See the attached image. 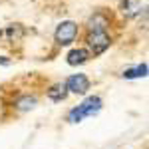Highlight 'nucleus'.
Segmentation results:
<instances>
[{"label": "nucleus", "mask_w": 149, "mask_h": 149, "mask_svg": "<svg viewBox=\"0 0 149 149\" xmlns=\"http://www.w3.org/2000/svg\"><path fill=\"white\" fill-rule=\"evenodd\" d=\"M86 44L90 48V50H88L90 54L100 56V54H103L107 48L111 46V38L107 36V32H88Z\"/></svg>", "instance_id": "nucleus-1"}, {"label": "nucleus", "mask_w": 149, "mask_h": 149, "mask_svg": "<svg viewBox=\"0 0 149 149\" xmlns=\"http://www.w3.org/2000/svg\"><path fill=\"white\" fill-rule=\"evenodd\" d=\"M76 36H78V24L72 22V20L62 22L54 32V38H56V42L60 46H70L76 40Z\"/></svg>", "instance_id": "nucleus-2"}, {"label": "nucleus", "mask_w": 149, "mask_h": 149, "mask_svg": "<svg viewBox=\"0 0 149 149\" xmlns=\"http://www.w3.org/2000/svg\"><path fill=\"white\" fill-rule=\"evenodd\" d=\"M64 84H66L68 92L80 93V95L90 90V80H88V76H86V74H74V76H70Z\"/></svg>", "instance_id": "nucleus-3"}, {"label": "nucleus", "mask_w": 149, "mask_h": 149, "mask_svg": "<svg viewBox=\"0 0 149 149\" xmlns=\"http://www.w3.org/2000/svg\"><path fill=\"white\" fill-rule=\"evenodd\" d=\"M86 26H88V32H107L109 16L105 12H93Z\"/></svg>", "instance_id": "nucleus-4"}, {"label": "nucleus", "mask_w": 149, "mask_h": 149, "mask_svg": "<svg viewBox=\"0 0 149 149\" xmlns=\"http://www.w3.org/2000/svg\"><path fill=\"white\" fill-rule=\"evenodd\" d=\"M78 107L81 109L84 117L95 115L100 109H102V97H97V95H90V97H86V100H84V102H81Z\"/></svg>", "instance_id": "nucleus-5"}, {"label": "nucleus", "mask_w": 149, "mask_h": 149, "mask_svg": "<svg viewBox=\"0 0 149 149\" xmlns=\"http://www.w3.org/2000/svg\"><path fill=\"white\" fill-rule=\"evenodd\" d=\"M90 52L86 50V48H76V50H72L68 54V64L70 66H80V64H86L88 60H90Z\"/></svg>", "instance_id": "nucleus-6"}, {"label": "nucleus", "mask_w": 149, "mask_h": 149, "mask_svg": "<svg viewBox=\"0 0 149 149\" xmlns=\"http://www.w3.org/2000/svg\"><path fill=\"white\" fill-rule=\"evenodd\" d=\"M38 105V97L36 95H22L14 102V109L16 111H30Z\"/></svg>", "instance_id": "nucleus-7"}, {"label": "nucleus", "mask_w": 149, "mask_h": 149, "mask_svg": "<svg viewBox=\"0 0 149 149\" xmlns=\"http://www.w3.org/2000/svg\"><path fill=\"white\" fill-rule=\"evenodd\" d=\"M68 88H66V84H56V86H52L50 90L46 92V95L52 100V102H64L66 97H68Z\"/></svg>", "instance_id": "nucleus-8"}, {"label": "nucleus", "mask_w": 149, "mask_h": 149, "mask_svg": "<svg viewBox=\"0 0 149 149\" xmlns=\"http://www.w3.org/2000/svg\"><path fill=\"white\" fill-rule=\"evenodd\" d=\"M119 10L123 16L127 18H131V16H135L139 10H141V6H139V0H121V6H119Z\"/></svg>", "instance_id": "nucleus-9"}, {"label": "nucleus", "mask_w": 149, "mask_h": 149, "mask_svg": "<svg viewBox=\"0 0 149 149\" xmlns=\"http://www.w3.org/2000/svg\"><path fill=\"white\" fill-rule=\"evenodd\" d=\"M147 76V64H139L135 68H129L123 72L125 80H137V78H145Z\"/></svg>", "instance_id": "nucleus-10"}]
</instances>
